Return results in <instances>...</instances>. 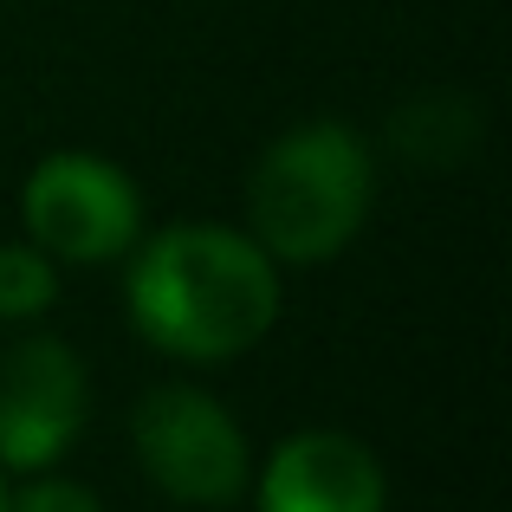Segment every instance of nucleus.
Wrapping results in <instances>:
<instances>
[{"instance_id": "1", "label": "nucleus", "mask_w": 512, "mask_h": 512, "mask_svg": "<svg viewBox=\"0 0 512 512\" xmlns=\"http://www.w3.org/2000/svg\"><path fill=\"white\" fill-rule=\"evenodd\" d=\"M130 318L169 357H240L279 318L273 253L253 247L234 227H163L130 266Z\"/></svg>"}, {"instance_id": "2", "label": "nucleus", "mask_w": 512, "mask_h": 512, "mask_svg": "<svg viewBox=\"0 0 512 512\" xmlns=\"http://www.w3.org/2000/svg\"><path fill=\"white\" fill-rule=\"evenodd\" d=\"M253 240L273 260H331L370 214V150L344 124H299L247 175Z\"/></svg>"}, {"instance_id": "3", "label": "nucleus", "mask_w": 512, "mask_h": 512, "mask_svg": "<svg viewBox=\"0 0 512 512\" xmlns=\"http://www.w3.org/2000/svg\"><path fill=\"white\" fill-rule=\"evenodd\" d=\"M137 461L169 500L182 506H234L247 493V441L234 415L201 389H150L130 415Z\"/></svg>"}, {"instance_id": "4", "label": "nucleus", "mask_w": 512, "mask_h": 512, "mask_svg": "<svg viewBox=\"0 0 512 512\" xmlns=\"http://www.w3.org/2000/svg\"><path fill=\"white\" fill-rule=\"evenodd\" d=\"M26 234L46 260H117L137 247V188L98 156H46L26 175Z\"/></svg>"}, {"instance_id": "5", "label": "nucleus", "mask_w": 512, "mask_h": 512, "mask_svg": "<svg viewBox=\"0 0 512 512\" xmlns=\"http://www.w3.org/2000/svg\"><path fill=\"white\" fill-rule=\"evenodd\" d=\"M85 428V370L59 338H26L0 357V467L39 474Z\"/></svg>"}, {"instance_id": "6", "label": "nucleus", "mask_w": 512, "mask_h": 512, "mask_svg": "<svg viewBox=\"0 0 512 512\" xmlns=\"http://www.w3.org/2000/svg\"><path fill=\"white\" fill-rule=\"evenodd\" d=\"M260 512H383V467L350 435H292L260 474Z\"/></svg>"}, {"instance_id": "7", "label": "nucleus", "mask_w": 512, "mask_h": 512, "mask_svg": "<svg viewBox=\"0 0 512 512\" xmlns=\"http://www.w3.org/2000/svg\"><path fill=\"white\" fill-rule=\"evenodd\" d=\"M396 150L415 156V163H461L467 150H474L480 124L474 111H467L461 98H448V91H435V98H415L409 111H396Z\"/></svg>"}, {"instance_id": "8", "label": "nucleus", "mask_w": 512, "mask_h": 512, "mask_svg": "<svg viewBox=\"0 0 512 512\" xmlns=\"http://www.w3.org/2000/svg\"><path fill=\"white\" fill-rule=\"evenodd\" d=\"M59 273L39 247H0V318H33L52 305Z\"/></svg>"}, {"instance_id": "9", "label": "nucleus", "mask_w": 512, "mask_h": 512, "mask_svg": "<svg viewBox=\"0 0 512 512\" xmlns=\"http://www.w3.org/2000/svg\"><path fill=\"white\" fill-rule=\"evenodd\" d=\"M7 512H104L98 493L78 480H33L20 500H7Z\"/></svg>"}, {"instance_id": "10", "label": "nucleus", "mask_w": 512, "mask_h": 512, "mask_svg": "<svg viewBox=\"0 0 512 512\" xmlns=\"http://www.w3.org/2000/svg\"><path fill=\"white\" fill-rule=\"evenodd\" d=\"M0 512H7V487H0Z\"/></svg>"}]
</instances>
